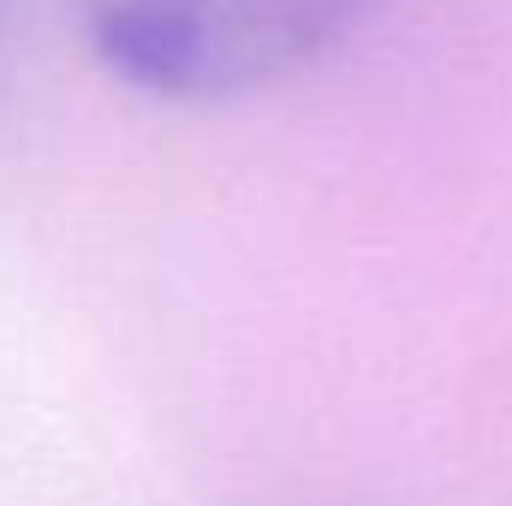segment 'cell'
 I'll return each mask as SVG.
<instances>
[{"mask_svg": "<svg viewBox=\"0 0 512 506\" xmlns=\"http://www.w3.org/2000/svg\"><path fill=\"white\" fill-rule=\"evenodd\" d=\"M382 0H72L90 54L131 90L215 108L328 60Z\"/></svg>", "mask_w": 512, "mask_h": 506, "instance_id": "cell-1", "label": "cell"}, {"mask_svg": "<svg viewBox=\"0 0 512 506\" xmlns=\"http://www.w3.org/2000/svg\"><path fill=\"white\" fill-rule=\"evenodd\" d=\"M18 6H24V0H0V42H6V30H12V18H18Z\"/></svg>", "mask_w": 512, "mask_h": 506, "instance_id": "cell-2", "label": "cell"}]
</instances>
